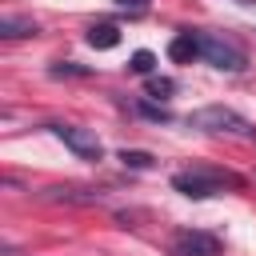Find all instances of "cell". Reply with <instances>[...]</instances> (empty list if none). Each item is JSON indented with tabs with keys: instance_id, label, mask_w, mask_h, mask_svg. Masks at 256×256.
<instances>
[{
	"instance_id": "obj_1",
	"label": "cell",
	"mask_w": 256,
	"mask_h": 256,
	"mask_svg": "<svg viewBox=\"0 0 256 256\" xmlns=\"http://www.w3.org/2000/svg\"><path fill=\"white\" fill-rule=\"evenodd\" d=\"M172 188L180 192V196H188V200H208V196H216V192H224V188H244V176H236V172H224V168H204V164H196V168H184V172H176L172 176Z\"/></svg>"
},
{
	"instance_id": "obj_2",
	"label": "cell",
	"mask_w": 256,
	"mask_h": 256,
	"mask_svg": "<svg viewBox=\"0 0 256 256\" xmlns=\"http://www.w3.org/2000/svg\"><path fill=\"white\" fill-rule=\"evenodd\" d=\"M200 60H208L220 72H244L248 68V52L232 36H220V32H200Z\"/></svg>"
},
{
	"instance_id": "obj_3",
	"label": "cell",
	"mask_w": 256,
	"mask_h": 256,
	"mask_svg": "<svg viewBox=\"0 0 256 256\" xmlns=\"http://www.w3.org/2000/svg\"><path fill=\"white\" fill-rule=\"evenodd\" d=\"M188 128H200V132H228V136H252V124H248L236 108H224V104H208V108L188 112Z\"/></svg>"
},
{
	"instance_id": "obj_4",
	"label": "cell",
	"mask_w": 256,
	"mask_h": 256,
	"mask_svg": "<svg viewBox=\"0 0 256 256\" xmlns=\"http://www.w3.org/2000/svg\"><path fill=\"white\" fill-rule=\"evenodd\" d=\"M172 256H220V236L204 228H180L168 244Z\"/></svg>"
},
{
	"instance_id": "obj_5",
	"label": "cell",
	"mask_w": 256,
	"mask_h": 256,
	"mask_svg": "<svg viewBox=\"0 0 256 256\" xmlns=\"http://www.w3.org/2000/svg\"><path fill=\"white\" fill-rule=\"evenodd\" d=\"M52 136L56 140H64V148H72L80 160H100L104 156V144L96 140V132H88V128H76V124H52Z\"/></svg>"
},
{
	"instance_id": "obj_6",
	"label": "cell",
	"mask_w": 256,
	"mask_h": 256,
	"mask_svg": "<svg viewBox=\"0 0 256 256\" xmlns=\"http://www.w3.org/2000/svg\"><path fill=\"white\" fill-rule=\"evenodd\" d=\"M168 56H172L176 64H192V60L200 56V32H196V28H180V32L172 36V44H168Z\"/></svg>"
},
{
	"instance_id": "obj_7",
	"label": "cell",
	"mask_w": 256,
	"mask_h": 256,
	"mask_svg": "<svg viewBox=\"0 0 256 256\" xmlns=\"http://www.w3.org/2000/svg\"><path fill=\"white\" fill-rule=\"evenodd\" d=\"M40 28H36V20H28V16H4L0 20V36L4 40H20V36H36Z\"/></svg>"
},
{
	"instance_id": "obj_8",
	"label": "cell",
	"mask_w": 256,
	"mask_h": 256,
	"mask_svg": "<svg viewBox=\"0 0 256 256\" xmlns=\"http://www.w3.org/2000/svg\"><path fill=\"white\" fill-rule=\"evenodd\" d=\"M88 44L92 48H116L120 44V28L116 24H92L88 28Z\"/></svg>"
},
{
	"instance_id": "obj_9",
	"label": "cell",
	"mask_w": 256,
	"mask_h": 256,
	"mask_svg": "<svg viewBox=\"0 0 256 256\" xmlns=\"http://www.w3.org/2000/svg\"><path fill=\"white\" fill-rule=\"evenodd\" d=\"M172 92H176V80H172V76H148V80H144V96L168 100Z\"/></svg>"
},
{
	"instance_id": "obj_10",
	"label": "cell",
	"mask_w": 256,
	"mask_h": 256,
	"mask_svg": "<svg viewBox=\"0 0 256 256\" xmlns=\"http://www.w3.org/2000/svg\"><path fill=\"white\" fill-rule=\"evenodd\" d=\"M152 160H156V156H152V152H140V148H124V152H120V164H124V168H136V172L152 168Z\"/></svg>"
},
{
	"instance_id": "obj_11",
	"label": "cell",
	"mask_w": 256,
	"mask_h": 256,
	"mask_svg": "<svg viewBox=\"0 0 256 256\" xmlns=\"http://www.w3.org/2000/svg\"><path fill=\"white\" fill-rule=\"evenodd\" d=\"M48 76H56V80H64V76H92V68H84V64H76V60H56V64L48 68Z\"/></svg>"
},
{
	"instance_id": "obj_12",
	"label": "cell",
	"mask_w": 256,
	"mask_h": 256,
	"mask_svg": "<svg viewBox=\"0 0 256 256\" xmlns=\"http://www.w3.org/2000/svg\"><path fill=\"white\" fill-rule=\"evenodd\" d=\"M136 112H140L144 120H156V124H168V120H172V112H168L164 104H152V100H136Z\"/></svg>"
},
{
	"instance_id": "obj_13",
	"label": "cell",
	"mask_w": 256,
	"mask_h": 256,
	"mask_svg": "<svg viewBox=\"0 0 256 256\" xmlns=\"http://www.w3.org/2000/svg\"><path fill=\"white\" fill-rule=\"evenodd\" d=\"M128 68H132V72H140V76H152V68H156V56H152L148 48H140V52H132Z\"/></svg>"
},
{
	"instance_id": "obj_14",
	"label": "cell",
	"mask_w": 256,
	"mask_h": 256,
	"mask_svg": "<svg viewBox=\"0 0 256 256\" xmlns=\"http://www.w3.org/2000/svg\"><path fill=\"white\" fill-rule=\"evenodd\" d=\"M112 4H120V8H132V12H144V8H148V0H112Z\"/></svg>"
},
{
	"instance_id": "obj_15",
	"label": "cell",
	"mask_w": 256,
	"mask_h": 256,
	"mask_svg": "<svg viewBox=\"0 0 256 256\" xmlns=\"http://www.w3.org/2000/svg\"><path fill=\"white\" fill-rule=\"evenodd\" d=\"M236 4H252V0H236Z\"/></svg>"
}]
</instances>
